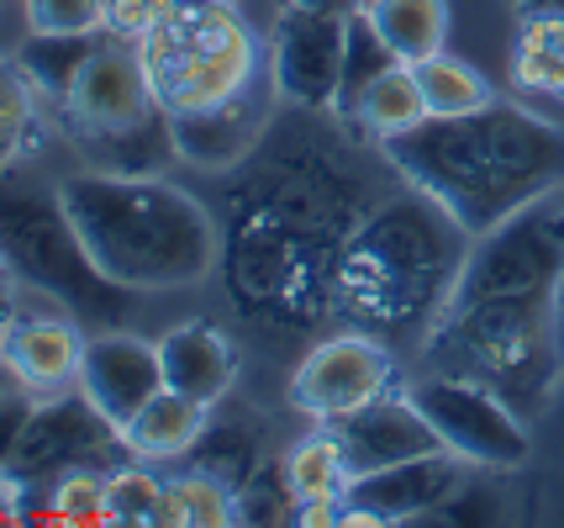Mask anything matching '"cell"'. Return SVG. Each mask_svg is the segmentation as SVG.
Here are the masks:
<instances>
[{
  "instance_id": "cell-1",
  "label": "cell",
  "mask_w": 564,
  "mask_h": 528,
  "mask_svg": "<svg viewBox=\"0 0 564 528\" xmlns=\"http://www.w3.org/2000/svg\"><path fill=\"white\" fill-rule=\"evenodd\" d=\"M380 149L395 175L438 202L469 238L564 185V127L512 101H491L469 117H427Z\"/></svg>"
},
{
  "instance_id": "cell-2",
  "label": "cell",
  "mask_w": 564,
  "mask_h": 528,
  "mask_svg": "<svg viewBox=\"0 0 564 528\" xmlns=\"http://www.w3.org/2000/svg\"><path fill=\"white\" fill-rule=\"evenodd\" d=\"M79 244L106 280L127 291H180L200 285L217 265L212 212L159 175H106L85 170L58 185Z\"/></svg>"
},
{
  "instance_id": "cell-3",
  "label": "cell",
  "mask_w": 564,
  "mask_h": 528,
  "mask_svg": "<svg viewBox=\"0 0 564 528\" xmlns=\"http://www.w3.org/2000/svg\"><path fill=\"white\" fill-rule=\"evenodd\" d=\"M469 244L475 238L422 191L386 202L338 254L333 302L348 323L375 338L417 333V327L427 333L459 285Z\"/></svg>"
},
{
  "instance_id": "cell-4",
  "label": "cell",
  "mask_w": 564,
  "mask_h": 528,
  "mask_svg": "<svg viewBox=\"0 0 564 528\" xmlns=\"http://www.w3.org/2000/svg\"><path fill=\"white\" fill-rule=\"evenodd\" d=\"M422 359L438 376L491 386L517 412H539L564 386V291L448 302L422 338Z\"/></svg>"
},
{
  "instance_id": "cell-5",
  "label": "cell",
  "mask_w": 564,
  "mask_h": 528,
  "mask_svg": "<svg viewBox=\"0 0 564 528\" xmlns=\"http://www.w3.org/2000/svg\"><path fill=\"white\" fill-rule=\"evenodd\" d=\"M0 254H6V270L22 285L58 302L74 323H85L90 333L117 327L132 312L138 291L106 280L90 265V254L79 244L58 191L17 175V170L0 175Z\"/></svg>"
},
{
  "instance_id": "cell-6",
  "label": "cell",
  "mask_w": 564,
  "mask_h": 528,
  "mask_svg": "<svg viewBox=\"0 0 564 528\" xmlns=\"http://www.w3.org/2000/svg\"><path fill=\"white\" fill-rule=\"evenodd\" d=\"M132 49L170 117L212 111L270 75V49L253 37L238 6H221V0H180Z\"/></svg>"
},
{
  "instance_id": "cell-7",
  "label": "cell",
  "mask_w": 564,
  "mask_h": 528,
  "mask_svg": "<svg viewBox=\"0 0 564 528\" xmlns=\"http://www.w3.org/2000/svg\"><path fill=\"white\" fill-rule=\"evenodd\" d=\"M64 127L90 170L106 175H153V164L174 153L170 111L153 96L138 49L117 37H106L85 64L74 96L64 101Z\"/></svg>"
},
{
  "instance_id": "cell-8",
  "label": "cell",
  "mask_w": 564,
  "mask_h": 528,
  "mask_svg": "<svg viewBox=\"0 0 564 528\" xmlns=\"http://www.w3.org/2000/svg\"><path fill=\"white\" fill-rule=\"evenodd\" d=\"M406 397L417 402V412L433 423V433L443 439V450L459 454L465 465H480V471H517L533 439H528V423L507 397H496L491 386L465 376H438L427 370L422 380L406 386Z\"/></svg>"
},
{
  "instance_id": "cell-9",
  "label": "cell",
  "mask_w": 564,
  "mask_h": 528,
  "mask_svg": "<svg viewBox=\"0 0 564 528\" xmlns=\"http://www.w3.org/2000/svg\"><path fill=\"white\" fill-rule=\"evenodd\" d=\"M122 460H127L122 428L74 386V397L32 402V418H26L22 444L11 454L6 476L17 486H43V481H58L69 471H117Z\"/></svg>"
},
{
  "instance_id": "cell-10",
  "label": "cell",
  "mask_w": 564,
  "mask_h": 528,
  "mask_svg": "<svg viewBox=\"0 0 564 528\" xmlns=\"http://www.w3.org/2000/svg\"><path fill=\"white\" fill-rule=\"evenodd\" d=\"M395 380V354L386 349V338H375L365 327L338 333L295 365L291 376V407L317 418V423H338L348 412H359L365 402L386 397Z\"/></svg>"
},
{
  "instance_id": "cell-11",
  "label": "cell",
  "mask_w": 564,
  "mask_h": 528,
  "mask_svg": "<svg viewBox=\"0 0 564 528\" xmlns=\"http://www.w3.org/2000/svg\"><path fill=\"white\" fill-rule=\"evenodd\" d=\"M465 492V460L448 450L401 460L386 471L354 476L344 492V524L354 528H380V524H417L433 518L448 497Z\"/></svg>"
},
{
  "instance_id": "cell-12",
  "label": "cell",
  "mask_w": 564,
  "mask_h": 528,
  "mask_svg": "<svg viewBox=\"0 0 564 528\" xmlns=\"http://www.w3.org/2000/svg\"><path fill=\"white\" fill-rule=\"evenodd\" d=\"M264 49H270V79L285 101L312 106V111H333L338 79H344V49H348L344 17H317V11L285 6L274 17V32Z\"/></svg>"
},
{
  "instance_id": "cell-13",
  "label": "cell",
  "mask_w": 564,
  "mask_h": 528,
  "mask_svg": "<svg viewBox=\"0 0 564 528\" xmlns=\"http://www.w3.org/2000/svg\"><path fill=\"white\" fill-rule=\"evenodd\" d=\"M74 386H79L117 428H127L159 391H164L159 344H148L138 333H122V327H100V333L85 338V359H79Z\"/></svg>"
},
{
  "instance_id": "cell-14",
  "label": "cell",
  "mask_w": 564,
  "mask_h": 528,
  "mask_svg": "<svg viewBox=\"0 0 564 528\" xmlns=\"http://www.w3.org/2000/svg\"><path fill=\"white\" fill-rule=\"evenodd\" d=\"M327 428L338 433L354 476H369V471H386V465L443 450V439L433 433V423L422 418L406 391H386V397H375V402H365L359 412H348V418Z\"/></svg>"
},
{
  "instance_id": "cell-15",
  "label": "cell",
  "mask_w": 564,
  "mask_h": 528,
  "mask_svg": "<svg viewBox=\"0 0 564 528\" xmlns=\"http://www.w3.org/2000/svg\"><path fill=\"white\" fill-rule=\"evenodd\" d=\"M85 323H74L58 302L48 306H17L11 327L0 333V359L17 370L26 391H58L79 376L85 359Z\"/></svg>"
},
{
  "instance_id": "cell-16",
  "label": "cell",
  "mask_w": 564,
  "mask_h": 528,
  "mask_svg": "<svg viewBox=\"0 0 564 528\" xmlns=\"http://www.w3.org/2000/svg\"><path fill=\"white\" fill-rule=\"evenodd\" d=\"M274 79L264 75L259 85H248L243 96L232 101L212 106V111H196V117H170V138H174V153L191 159V164H206V170H221L232 159H243L264 127H270V111H274Z\"/></svg>"
},
{
  "instance_id": "cell-17",
  "label": "cell",
  "mask_w": 564,
  "mask_h": 528,
  "mask_svg": "<svg viewBox=\"0 0 564 528\" xmlns=\"http://www.w3.org/2000/svg\"><path fill=\"white\" fill-rule=\"evenodd\" d=\"M159 365H164V386L200 407H217L232 391V380H238V349L212 323L170 327L159 338Z\"/></svg>"
},
{
  "instance_id": "cell-18",
  "label": "cell",
  "mask_w": 564,
  "mask_h": 528,
  "mask_svg": "<svg viewBox=\"0 0 564 528\" xmlns=\"http://www.w3.org/2000/svg\"><path fill=\"white\" fill-rule=\"evenodd\" d=\"M96 32H26L17 53H11V69L32 85L37 101H53L64 111V101L74 96V85L85 75V64L96 58Z\"/></svg>"
},
{
  "instance_id": "cell-19",
  "label": "cell",
  "mask_w": 564,
  "mask_h": 528,
  "mask_svg": "<svg viewBox=\"0 0 564 528\" xmlns=\"http://www.w3.org/2000/svg\"><path fill=\"white\" fill-rule=\"evenodd\" d=\"M206 423H212V407L191 402V397H180V391H159L153 402L132 418V423L122 428L127 439V454L132 460H180V454L196 450V439L206 433Z\"/></svg>"
},
{
  "instance_id": "cell-20",
  "label": "cell",
  "mask_w": 564,
  "mask_h": 528,
  "mask_svg": "<svg viewBox=\"0 0 564 528\" xmlns=\"http://www.w3.org/2000/svg\"><path fill=\"white\" fill-rule=\"evenodd\" d=\"M365 17L401 64H422L448 43V0H369Z\"/></svg>"
},
{
  "instance_id": "cell-21",
  "label": "cell",
  "mask_w": 564,
  "mask_h": 528,
  "mask_svg": "<svg viewBox=\"0 0 564 528\" xmlns=\"http://www.w3.org/2000/svg\"><path fill=\"white\" fill-rule=\"evenodd\" d=\"M512 85L522 96L564 101V17H517Z\"/></svg>"
},
{
  "instance_id": "cell-22",
  "label": "cell",
  "mask_w": 564,
  "mask_h": 528,
  "mask_svg": "<svg viewBox=\"0 0 564 528\" xmlns=\"http://www.w3.org/2000/svg\"><path fill=\"white\" fill-rule=\"evenodd\" d=\"M348 122H359L375 143H386L395 132H412V127L427 122V101H422V85L412 75V64H395V69H386V75L375 79Z\"/></svg>"
},
{
  "instance_id": "cell-23",
  "label": "cell",
  "mask_w": 564,
  "mask_h": 528,
  "mask_svg": "<svg viewBox=\"0 0 564 528\" xmlns=\"http://www.w3.org/2000/svg\"><path fill=\"white\" fill-rule=\"evenodd\" d=\"M412 75L422 85V101H427V117H469V111H486L496 101L491 79L480 75L475 64L454 58V53H433L412 64Z\"/></svg>"
},
{
  "instance_id": "cell-24",
  "label": "cell",
  "mask_w": 564,
  "mask_h": 528,
  "mask_svg": "<svg viewBox=\"0 0 564 528\" xmlns=\"http://www.w3.org/2000/svg\"><path fill=\"white\" fill-rule=\"evenodd\" d=\"M227 524H238V492L227 481L206 476V471H185V476L164 481L159 528H227Z\"/></svg>"
},
{
  "instance_id": "cell-25",
  "label": "cell",
  "mask_w": 564,
  "mask_h": 528,
  "mask_svg": "<svg viewBox=\"0 0 564 528\" xmlns=\"http://www.w3.org/2000/svg\"><path fill=\"white\" fill-rule=\"evenodd\" d=\"M285 476H291L295 503H317V497H344L354 471H348V454L338 444L333 428H317L312 439H301L285 454Z\"/></svg>"
},
{
  "instance_id": "cell-26",
  "label": "cell",
  "mask_w": 564,
  "mask_h": 528,
  "mask_svg": "<svg viewBox=\"0 0 564 528\" xmlns=\"http://www.w3.org/2000/svg\"><path fill=\"white\" fill-rule=\"evenodd\" d=\"M401 58H395L386 43H380V32L369 26V17L359 11V17H348V49H344V79H338V96H333V111L338 117H354V106L365 101V90L375 85V79L386 75V69H395Z\"/></svg>"
},
{
  "instance_id": "cell-27",
  "label": "cell",
  "mask_w": 564,
  "mask_h": 528,
  "mask_svg": "<svg viewBox=\"0 0 564 528\" xmlns=\"http://www.w3.org/2000/svg\"><path fill=\"white\" fill-rule=\"evenodd\" d=\"M37 143V96L17 69H0V175L17 170Z\"/></svg>"
},
{
  "instance_id": "cell-28",
  "label": "cell",
  "mask_w": 564,
  "mask_h": 528,
  "mask_svg": "<svg viewBox=\"0 0 564 528\" xmlns=\"http://www.w3.org/2000/svg\"><path fill=\"white\" fill-rule=\"evenodd\" d=\"M159 507H164V481L153 476L148 465H127L122 460L117 471H106V513H111V524L159 528Z\"/></svg>"
},
{
  "instance_id": "cell-29",
  "label": "cell",
  "mask_w": 564,
  "mask_h": 528,
  "mask_svg": "<svg viewBox=\"0 0 564 528\" xmlns=\"http://www.w3.org/2000/svg\"><path fill=\"white\" fill-rule=\"evenodd\" d=\"M191 460H196V471L227 481V486L238 492V486H243V481L259 471V444H253V433H243V428L206 423V433L196 439Z\"/></svg>"
},
{
  "instance_id": "cell-30",
  "label": "cell",
  "mask_w": 564,
  "mask_h": 528,
  "mask_svg": "<svg viewBox=\"0 0 564 528\" xmlns=\"http://www.w3.org/2000/svg\"><path fill=\"white\" fill-rule=\"evenodd\" d=\"M238 524H295V492L285 465H259L238 486Z\"/></svg>"
},
{
  "instance_id": "cell-31",
  "label": "cell",
  "mask_w": 564,
  "mask_h": 528,
  "mask_svg": "<svg viewBox=\"0 0 564 528\" xmlns=\"http://www.w3.org/2000/svg\"><path fill=\"white\" fill-rule=\"evenodd\" d=\"M53 503L64 507V524L69 528L111 524V513H106V471H69V476H58L53 481Z\"/></svg>"
},
{
  "instance_id": "cell-32",
  "label": "cell",
  "mask_w": 564,
  "mask_h": 528,
  "mask_svg": "<svg viewBox=\"0 0 564 528\" xmlns=\"http://www.w3.org/2000/svg\"><path fill=\"white\" fill-rule=\"evenodd\" d=\"M26 32H100L106 0H22Z\"/></svg>"
},
{
  "instance_id": "cell-33",
  "label": "cell",
  "mask_w": 564,
  "mask_h": 528,
  "mask_svg": "<svg viewBox=\"0 0 564 528\" xmlns=\"http://www.w3.org/2000/svg\"><path fill=\"white\" fill-rule=\"evenodd\" d=\"M174 6H180V0H106V37H117V43H143Z\"/></svg>"
},
{
  "instance_id": "cell-34",
  "label": "cell",
  "mask_w": 564,
  "mask_h": 528,
  "mask_svg": "<svg viewBox=\"0 0 564 528\" xmlns=\"http://www.w3.org/2000/svg\"><path fill=\"white\" fill-rule=\"evenodd\" d=\"M26 418H32V397H26V386L6 391V397H0V481H6V471H11V454H17V444H22Z\"/></svg>"
},
{
  "instance_id": "cell-35",
  "label": "cell",
  "mask_w": 564,
  "mask_h": 528,
  "mask_svg": "<svg viewBox=\"0 0 564 528\" xmlns=\"http://www.w3.org/2000/svg\"><path fill=\"white\" fill-rule=\"evenodd\" d=\"M285 6H295V11H317V17H359L369 0H285Z\"/></svg>"
},
{
  "instance_id": "cell-36",
  "label": "cell",
  "mask_w": 564,
  "mask_h": 528,
  "mask_svg": "<svg viewBox=\"0 0 564 528\" xmlns=\"http://www.w3.org/2000/svg\"><path fill=\"white\" fill-rule=\"evenodd\" d=\"M6 524H22V486L11 476L0 481V528Z\"/></svg>"
},
{
  "instance_id": "cell-37",
  "label": "cell",
  "mask_w": 564,
  "mask_h": 528,
  "mask_svg": "<svg viewBox=\"0 0 564 528\" xmlns=\"http://www.w3.org/2000/svg\"><path fill=\"white\" fill-rule=\"evenodd\" d=\"M507 11L517 17H564V0H507Z\"/></svg>"
},
{
  "instance_id": "cell-38",
  "label": "cell",
  "mask_w": 564,
  "mask_h": 528,
  "mask_svg": "<svg viewBox=\"0 0 564 528\" xmlns=\"http://www.w3.org/2000/svg\"><path fill=\"white\" fill-rule=\"evenodd\" d=\"M11 317H17V291H11V285L0 280V333L11 327Z\"/></svg>"
},
{
  "instance_id": "cell-39",
  "label": "cell",
  "mask_w": 564,
  "mask_h": 528,
  "mask_svg": "<svg viewBox=\"0 0 564 528\" xmlns=\"http://www.w3.org/2000/svg\"><path fill=\"white\" fill-rule=\"evenodd\" d=\"M17 386H22V380H17V370L0 359V397H6V391H17Z\"/></svg>"
},
{
  "instance_id": "cell-40",
  "label": "cell",
  "mask_w": 564,
  "mask_h": 528,
  "mask_svg": "<svg viewBox=\"0 0 564 528\" xmlns=\"http://www.w3.org/2000/svg\"><path fill=\"white\" fill-rule=\"evenodd\" d=\"M0 270H6V254H0Z\"/></svg>"
},
{
  "instance_id": "cell-41",
  "label": "cell",
  "mask_w": 564,
  "mask_h": 528,
  "mask_svg": "<svg viewBox=\"0 0 564 528\" xmlns=\"http://www.w3.org/2000/svg\"><path fill=\"white\" fill-rule=\"evenodd\" d=\"M221 6H238V0H221Z\"/></svg>"
},
{
  "instance_id": "cell-42",
  "label": "cell",
  "mask_w": 564,
  "mask_h": 528,
  "mask_svg": "<svg viewBox=\"0 0 564 528\" xmlns=\"http://www.w3.org/2000/svg\"><path fill=\"white\" fill-rule=\"evenodd\" d=\"M560 202H564V185H560Z\"/></svg>"
}]
</instances>
